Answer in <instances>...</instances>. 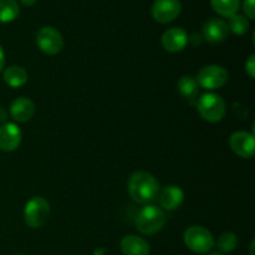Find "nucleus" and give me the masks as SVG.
Returning <instances> with one entry per match:
<instances>
[{
	"label": "nucleus",
	"instance_id": "15",
	"mask_svg": "<svg viewBox=\"0 0 255 255\" xmlns=\"http://www.w3.org/2000/svg\"><path fill=\"white\" fill-rule=\"evenodd\" d=\"M124 255H149V246L143 238L137 236H126L121 241Z\"/></svg>",
	"mask_w": 255,
	"mask_h": 255
},
{
	"label": "nucleus",
	"instance_id": "1",
	"mask_svg": "<svg viewBox=\"0 0 255 255\" xmlns=\"http://www.w3.org/2000/svg\"><path fill=\"white\" fill-rule=\"evenodd\" d=\"M128 192L131 198L137 203L148 204L158 197V181L151 173L136 172L128 179Z\"/></svg>",
	"mask_w": 255,
	"mask_h": 255
},
{
	"label": "nucleus",
	"instance_id": "8",
	"mask_svg": "<svg viewBox=\"0 0 255 255\" xmlns=\"http://www.w3.org/2000/svg\"><path fill=\"white\" fill-rule=\"evenodd\" d=\"M181 10L179 0H156L152 5V16L159 24H167L178 17Z\"/></svg>",
	"mask_w": 255,
	"mask_h": 255
},
{
	"label": "nucleus",
	"instance_id": "2",
	"mask_svg": "<svg viewBox=\"0 0 255 255\" xmlns=\"http://www.w3.org/2000/svg\"><path fill=\"white\" fill-rule=\"evenodd\" d=\"M166 223V216L163 211L156 206H146L142 208L136 218V227L142 234L152 236L163 228Z\"/></svg>",
	"mask_w": 255,
	"mask_h": 255
},
{
	"label": "nucleus",
	"instance_id": "10",
	"mask_svg": "<svg viewBox=\"0 0 255 255\" xmlns=\"http://www.w3.org/2000/svg\"><path fill=\"white\" fill-rule=\"evenodd\" d=\"M231 148L243 158H252L255 152L254 136L248 132H236L231 136Z\"/></svg>",
	"mask_w": 255,
	"mask_h": 255
},
{
	"label": "nucleus",
	"instance_id": "3",
	"mask_svg": "<svg viewBox=\"0 0 255 255\" xmlns=\"http://www.w3.org/2000/svg\"><path fill=\"white\" fill-rule=\"evenodd\" d=\"M197 110L206 121L219 122L226 116L227 105L219 95L204 94L197 101Z\"/></svg>",
	"mask_w": 255,
	"mask_h": 255
},
{
	"label": "nucleus",
	"instance_id": "22",
	"mask_svg": "<svg viewBox=\"0 0 255 255\" xmlns=\"http://www.w3.org/2000/svg\"><path fill=\"white\" fill-rule=\"evenodd\" d=\"M243 11L247 17L252 20L255 19V0H244Z\"/></svg>",
	"mask_w": 255,
	"mask_h": 255
},
{
	"label": "nucleus",
	"instance_id": "20",
	"mask_svg": "<svg viewBox=\"0 0 255 255\" xmlns=\"http://www.w3.org/2000/svg\"><path fill=\"white\" fill-rule=\"evenodd\" d=\"M227 25H228V29L236 35L246 34L249 29L248 19L244 15L239 14H236L232 17H229V22Z\"/></svg>",
	"mask_w": 255,
	"mask_h": 255
},
{
	"label": "nucleus",
	"instance_id": "23",
	"mask_svg": "<svg viewBox=\"0 0 255 255\" xmlns=\"http://www.w3.org/2000/svg\"><path fill=\"white\" fill-rule=\"evenodd\" d=\"M246 71L248 72V75L252 77V79L255 76V56L254 55H252V56L248 59V61H247Z\"/></svg>",
	"mask_w": 255,
	"mask_h": 255
},
{
	"label": "nucleus",
	"instance_id": "7",
	"mask_svg": "<svg viewBox=\"0 0 255 255\" xmlns=\"http://www.w3.org/2000/svg\"><path fill=\"white\" fill-rule=\"evenodd\" d=\"M196 80L203 89L216 90L228 81V71L219 65H209L198 72Z\"/></svg>",
	"mask_w": 255,
	"mask_h": 255
},
{
	"label": "nucleus",
	"instance_id": "9",
	"mask_svg": "<svg viewBox=\"0 0 255 255\" xmlns=\"http://www.w3.org/2000/svg\"><path fill=\"white\" fill-rule=\"evenodd\" d=\"M161 41L162 46L166 51L179 52L187 46L189 37L186 30L181 29V27H172L163 32Z\"/></svg>",
	"mask_w": 255,
	"mask_h": 255
},
{
	"label": "nucleus",
	"instance_id": "21",
	"mask_svg": "<svg viewBox=\"0 0 255 255\" xmlns=\"http://www.w3.org/2000/svg\"><path fill=\"white\" fill-rule=\"evenodd\" d=\"M238 246V238L233 233H223L217 241V247L222 253H231Z\"/></svg>",
	"mask_w": 255,
	"mask_h": 255
},
{
	"label": "nucleus",
	"instance_id": "13",
	"mask_svg": "<svg viewBox=\"0 0 255 255\" xmlns=\"http://www.w3.org/2000/svg\"><path fill=\"white\" fill-rule=\"evenodd\" d=\"M35 112V105L27 97H19L12 101L10 106V115L17 122H26L32 117Z\"/></svg>",
	"mask_w": 255,
	"mask_h": 255
},
{
	"label": "nucleus",
	"instance_id": "14",
	"mask_svg": "<svg viewBox=\"0 0 255 255\" xmlns=\"http://www.w3.org/2000/svg\"><path fill=\"white\" fill-rule=\"evenodd\" d=\"M159 203L166 211H174L184 201V193L179 187L168 186L158 194Z\"/></svg>",
	"mask_w": 255,
	"mask_h": 255
},
{
	"label": "nucleus",
	"instance_id": "27",
	"mask_svg": "<svg viewBox=\"0 0 255 255\" xmlns=\"http://www.w3.org/2000/svg\"><path fill=\"white\" fill-rule=\"evenodd\" d=\"M253 251H254V242H252V246H251V255H254Z\"/></svg>",
	"mask_w": 255,
	"mask_h": 255
},
{
	"label": "nucleus",
	"instance_id": "28",
	"mask_svg": "<svg viewBox=\"0 0 255 255\" xmlns=\"http://www.w3.org/2000/svg\"><path fill=\"white\" fill-rule=\"evenodd\" d=\"M208 255H222L221 253H211V254H208Z\"/></svg>",
	"mask_w": 255,
	"mask_h": 255
},
{
	"label": "nucleus",
	"instance_id": "17",
	"mask_svg": "<svg viewBox=\"0 0 255 255\" xmlns=\"http://www.w3.org/2000/svg\"><path fill=\"white\" fill-rule=\"evenodd\" d=\"M178 91L186 100L193 104L198 95V84L197 80L192 76H182L178 81Z\"/></svg>",
	"mask_w": 255,
	"mask_h": 255
},
{
	"label": "nucleus",
	"instance_id": "26",
	"mask_svg": "<svg viewBox=\"0 0 255 255\" xmlns=\"http://www.w3.org/2000/svg\"><path fill=\"white\" fill-rule=\"evenodd\" d=\"M5 120H6V112H5V110L2 107H0V124L4 122Z\"/></svg>",
	"mask_w": 255,
	"mask_h": 255
},
{
	"label": "nucleus",
	"instance_id": "16",
	"mask_svg": "<svg viewBox=\"0 0 255 255\" xmlns=\"http://www.w3.org/2000/svg\"><path fill=\"white\" fill-rule=\"evenodd\" d=\"M2 79L10 87H20L27 82V72L24 67L15 65L5 70Z\"/></svg>",
	"mask_w": 255,
	"mask_h": 255
},
{
	"label": "nucleus",
	"instance_id": "11",
	"mask_svg": "<svg viewBox=\"0 0 255 255\" xmlns=\"http://www.w3.org/2000/svg\"><path fill=\"white\" fill-rule=\"evenodd\" d=\"M21 131L15 124H4L0 127V149L4 152H12L20 146Z\"/></svg>",
	"mask_w": 255,
	"mask_h": 255
},
{
	"label": "nucleus",
	"instance_id": "12",
	"mask_svg": "<svg viewBox=\"0 0 255 255\" xmlns=\"http://www.w3.org/2000/svg\"><path fill=\"white\" fill-rule=\"evenodd\" d=\"M228 25L222 19H211L203 25V36L212 44H218L228 37Z\"/></svg>",
	"mask_w": 255,
	"mask_h": 255
},
{
	"label": "nucleus",
	"instance_id": "19",
	"mask_svg": "<svg viewBox=\"0 0 255 255\" xmlns=\"http://www.w3.org/2000/svg\"><path fill=\"white\" fill-rule=\"evenodd\" d=\"M19 11V4L16 0H0V24H6L15 20Z\"/></svg>",
	"mask_w": 255,
	"mask_h": 255
},
{
	"label": "nucleus",
	"instance_id": "6",
	"mask_svg": "<svg viewBox=\"0 0 255 255\" xmlns=\"http://www.w3.org/2000/svg\"><path fill=\"white\" fill-rule=\"evenodd\" d=\"M36 44L46 55H56L64 47V37L55 27L45 26L37 31Z\"/></svg>",
	"mask_w": 255,
	"mask_h": 255
},
{
	"label": "nucleus",
	"instance_id": "24",
	"mask_svg": "<svg viewBox=\"0 0 255 255\" xmlns=\"http://www.w3.org/2000/svg\"><path fill=\"white\" fill-rule=\"evenodd\" d=\"M4 66H5V52H4V49L1 47V45H0V72L2 71Z\"/></svg>",
	"mask_w": 255,
	"mask_h": 255
},
{
	"label": "nucleus",
	"instance_id": "29",
	"mask_svg": "<svg viewBox=\"0 0 255 255\" xmlns=\"http://www.w3.org/2000/svg\"><path fill=\"white\" fill-rule=\"evenodd\" d=\"M15 255H24V254H15Z\"/></svg>",
	"mask_w": 255,
	"mask_h": 255
},
{
	"label": "nucleus",
	"instance_id": "4",
	"mask_svg": "<svg viewBox=\"0 0 255 255\" xmlns=\"http://www.w3.org/2000/svg\"><path fill=\"white\" fill-rule=\"evenodd\" d=\"M184 243L194 253L206 254L214 247V239L208 229L194 226L189 227L184 233Z\"/></svg>",
	"mask_w": 255,
	"mask_h": 255
},
{
	"label": "nucleus",
	"instance_id": "18",
	"mask_svg": "<svg viewBox=\"0 0 255 255\" xmlns=\"http://www.w3.org/2000/svg\"><path fill=\"white\" fill-rule=\"evenodd\" d=\"M211 5L217 14L232 17L238 12L241 0H211Z\"/></svg>",
	"mask_w": 255,
	"mask_h": 255
},
{
	"label": "nucleus",
	"instance_id": "5",
	"mask_svg": "<svg viewBox=\"0 0 255 255\" xmlns=\"http://www.w3.org/2000/svg\"><path fill=\"white\" fill-rule=\"evenodd\" d=\"M50 217V204L42 197H34L26 203L24 209V219L30 228H40Z\"/></svg>",
	"mask_w": 255,
	"mask_h": 255
},
{
	"label": "nucleus",
	"instance_id": "25",
	"mask_svg": "<svg viewBox=\"0 0 255 255\" xmlns=\"http://www.w3.org/2000/svg\"><path fill=\"white\" fill-rule=\"evenodd\" d=\"M36 1L37 0H20V2H21L22 5H25V6H32Z\"/></svg>",
	"mask_w": 255,
	"mask_h": 255
}]
</instances>
